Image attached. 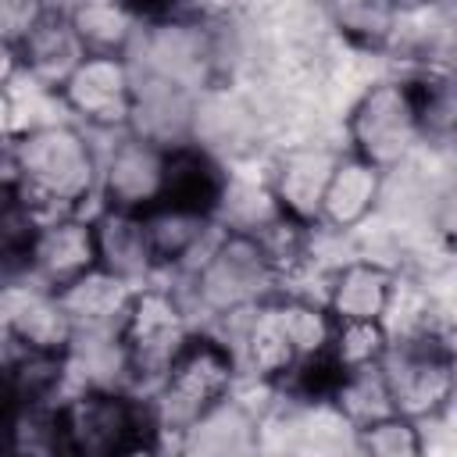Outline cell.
<instances>
[{"label":"cell","mask_w":457,"mask_h":457,"mask_svg":"<svg viewBox=\"0 0 457 457\" xmlns=\"http://www.w3.org/2000/svg\"><path fill=\"white\" fill-rule=\"evenodd\" d=\"M50 11H54V0H0V39L18 46Z\"/></svg>","instance_id":"obj_29"},{"label":"cell","mask_w":457,"mask_h":457,"mask_svg":"<svg viewBox=\"0 0 457 457\" xmlns=\"http://www.w3.org/2000/svg\"><path fill=\"white\" fill-rule=\"evenodd\" d=\"M64 18L82 39L86 54H125L143 32V14L132 0H64Z\"/></svg>","instance_id":"obj_21"},{"label":"cell","mask_w":457,"mask_h":457,"mask_svg":"<svg viewBox=\"0 0 457 457\" xmlns=\"http://www.w3.org/2000/svg\"><path fill=\"white\" fill-rule=\"evenodd\" d=\"M214 221L228 232H246V236H261L268 225H275L282 218L275 193L264 179L243 175V171H221V186L211 207Z\"/></svg>","instance_id":"obj_23"},{"label":"cell","mask_w":457,"mask_h":457,"mask_svg":"<svg viewBox=\"0 0 457 457\" xmlns=\"http://www.w3.org/2000/svg\"><path fill=\"white\" fill-rule=\"evenodd\" d=\"M104 139L107 143H100V175H96L100 207L132 211V214L157 207L168 193L171 150L129 129L107 132Z\"/></svg>","instance_id":"obj_8"},{"label":"cell","mask_w":457,"mask_h":457,"mask_svg":"<svg viewBox=\"0 0 457 457\" xmlns=\"http://www.w3.org/2000/svg\"><path fill=\"white\" fill-rule=\"evenodd\" d=\"M414 4H439V0H400V7H414Z\"/></svg>","instance_id":"obj_32"},{"label":"cell","mask_w":457,"mask_h":457,"mask_svg":"<svg viewBox=\"0 0 457 457\" xmlns=\"http://www.w3.org/2000/svg\"><path fill=\"white\" fill-rule=\"evenodd\" d=\"M18 136V121H14V100L11 89L0 86V143H11Z\"/></svg>","instance_id":"obj_30"},{"label":"cell","mask_w":457,"mask_h":457,"mask_svg":"<svg viewBox=\"0 0 457 457\" xmlns=\"http://www.w3.org/2000/svg\"><path fill=\"white\" fill-rule=\"evenodd\" d=\"M396 271L375 257H350L328 271L325 307L336 321H382Z\"/></svg>","instance_id":"obj_18"},{"label":"cell","mask_w":457,"mask_h":457,"mask_svg":"<svg viewBox=\"0 0 457 457\" xmlns=\"http://www.w3.org/2000/svg\"><path fill=\"white\" fill-rule=\"evenodd\" d=\"M386 343H389V332H386L382 321H336L328 361L339 371L361 368V364H375L382 357Z\"/></svg>","instance_id":"obj_28"},{"label":"cell","mask_w":457,"mask_h":457,"mask_svg":"<svg viewBox=\"0 0 457 457\" xmlns=\"http://www.w3.org/2000/svg\"><path fill=\"white\" fill-rule=\"evenodd\" d=\"M132 289L136 286H129L125 278L104 268H89L68 286H61L57 300L71 321V336L75 332H118L125 307L132 300Z\"/></svg>","instance_id":"obj_19"},{"label":"cell","mask_w":457,"mask_h":457,"mask_svg":"<svg viewBox=\"0 0 457 457\" xmlns=\"http://www.w3.org/2000/svg\"><path fill=\"white\" fill-rule=\"evenodd\" d=\"M236 378H239V364L232 350L211 328L196 325L179 346V353L171 357V364L164 368L161 382L146 393L157 432H161V446L168 436H171V446H179L182 432L218 400H225Z\"/></svg>","instance_id":"obj_3"},{"label":"cell","mask_w":457,"mask_h":457,"mask_svg":"<svg viewBox=\"0 0 457 457\" xmlns=\"http://www.w3.org/2000/svg\"><path fill=\"white\" fill-rule=\"evenodd\" d=\"M57 436L64 453H139L161 446L150 396L136 389H68L57 400Z\"/></svg>","instance_id":"obj_4"},{"label":"cell","mask_w":457,"mask_h":457,"mask_svg":"<svg viewBox=\"0 0 457 457\" xmlns=\"http://www.w3.org/2000/svg\"><path fill=\"white\" fill-rule=\"evenodd\" d=\"M214 32L196 21V18H182V14H168L161 21L143 25L136 46L129 50V61L136 71H150L161 79H171L179 86H189L196 93L207 89L211 71H214Z\"/></svg>","instance_id":"obj_10"},{"label":"cell","mask_w":457,"mask_h":457,"mask_svg":"<svg viewBox=\"0 0 457 457\" xmlns=\"http://www.w3.org/2000/svg\"><path fill=\"white\" fill-rule=\"evenodd\" d=\"M168 282H175L171 289L196 325L278 296V268L261 239L228 228H221L189 268L168 275Z\"/></svg>","instance_id":"obj_2"},{"label":"cell","mask_w":457,"mask_h":457,"mask_svg":"<svg viewBox=\"0 0 457 457\" xmlns=\"http://www.w3.org/2000/svg\"><path fill=\"white\" fill-rule=\"evenodd\" d=\"M261 432V414L236 393L218 400L211 411H204L179 439V450L189 453H232V450H253Z\"/></svg>","instance_id":"obj_22"},{"label":"cell","mask_w":457,"mask_h":457,"mask_svg":"<svg viewBox=\"0 0 457 457\" xmlns=\"http://www.w3.org/2000/svg\"><path fill=\"white\" fill-rule=\"evenodd\" d=\"M328 400L336 403V411H339L353 428L393 414L389 386H386V378H382L378 361H375V364H361V368L339 371L336 382H332V389H328Z\"/></svg>","instance_id":"obj_25"},{"label":"cell","mask_w":457,"mask_h":457,"mask_svg":"<svg viewBox=\"0 0 457 457\" xmlns=\"http://www.w3.org/2000/svg\"><path fill=\"white\" fill-rule=\"evenodd\" d=\"M0 332L36 353H61L71 343V321L57 300V289L29 278L25 271L0 278Z\"/></svg>","instance_id":"obj_11"},{"label":"cell","mask_w":457,"mask_h":457,"mask_svg":"<svg viewBox=\"0 0 457 457\" xmlns=\"http://www.w3.org/2000/svg\"><path fill=\"white\" fill-rule=\"evenodd\" d=\"M89 268H96V236L89 211H64L36 221L21 268L29 278L61 289Z\"/></svg>","instance_id":"obj_12"},{"label":"cell","mask_w":457,"mask_h":457,"mask_svg":"<svg viewBox=\"0 0 457 457\" xmlns=\"http://www.w3.org/2000/svg\"><path fill=\"white\" fill-rule=\"evenodd\" d=\"M86 57L82 39L75 36L64 11H50L39 18V25L18 43V64L21 75L36 79L39 86L61 89L64 79L75 71V64Z\"/></svg>","instance_id":"obj_20"},{"label":"cell","mask_w":457,"mask_h":457,"mask_svg":"<svg viewBox=\"0 0 457 457\" xmlns=\"http://www.w3.org/2000/svg\"><path fill=\"white\" fill-rule=\"evenodd\" d=\"M143 225H146L150 250H154L161 275H175V271L189 268L211 246V239L221 232V225L214 221L211 211L186 207L175 200H161L157 207L143 211Z\"/></svg>","instance_id":"obj_16"},{"label":"cell","mask_w":457,"mask_h":457,"mask_svg":"<svg viewBox=\"0 0 457 457\" xmlns=\"http://www.w3.org/2000/svg\"><path fill=\"white\" fill-rule=\"evenodd\" d=\"M132 86L136 71L125 54H86L57 93L71 121L96 136H107L129 129Z\"/></svg>","instance_id":"obj_9"},{"label":"cell","mask_w":457,"mask_h":457,"mask_svg":"<svg viewBox=\"0 0 457 457\" xmlns=\"http://www.w3.org/2000/svg\"><path fill=\"white\" fill-rule=\"evenodd\" d=\"M325 18L350 46L382 54L396 29L400 0H325Z\"/></svg>","instance_id":"obj_24"},{"label":"cell","mask_w":457,"mask_h":457,"mask_svg":"<svg viewBox=\"0 0 457 457\" xmlns=\"http://www.w3.org/2000/svg\"><path fill=\"white\" fill-rule=\"evenodd\" d=\"M382 200H386V171L350 150H339L325 196H321L318 228L353 232L378 211Z\"/></svg>","instance_id":"obj_15"},{"label":"cell","mask_w":457,"mask_h":457,"mask_svg":"<svg viewBox=\"0 0 457 457\" xmlns=\"http://www.w3.org/2000/svg\"><path fill=\"white\" fill-rule=\"evenodd\" d=\"M353 450L371 457H421L425 453V428L407 414H386L353 428Z\"/></svg>","instance_id":"obj_27"},{"label":"cell","mask_w":457,"mask_h":457,"mask_svg":"<svg viewBox=\"0 0 457 457\" xmlns=\"http://www.w3.org/2000/svg\"><path fill=\"white\" fill-rule=\"evenodd\" d=\"M346 139L350 154L364 157L386 175L400 171L425 146L411 79H382L364 86L346 111Z\"/></svg>","instance_id":"obj_6"},{"label":"cell","mask_w":457,"mask_h":457,"mask_svg":"<svg viewBox=\"0 0 457 457\" xmlns=\"http://www.w3.org/2000/svg\"><path fill=\"white\" fill-rule=\"evenodd\" d=\"M339 150L325 143H296L286 146L268 171V186L275 193L278 211L307 228H318L321 218V196L328 186V175L336 168Z\"/></svg>","instance_id":"obj_13"},{"label":"cell","mask_w":457,"mask_h":457,"mask_svg":"<svg viewBox=\"0 0 457 457\" xmlns=\"http://www.w3.org/2000/svg\"><path fill=\"white\" fill-rule=\"evenodd\" d=\"M93 236H96V268L125 278L129 286H143V282L161 278L143 214L96 207L93 211Z\"/></svg>","instance_id":"obj_17"},{"label":"cell","mask_w":457,"mask_h":457,"mask_svg":"<svg viewBox=\"0 0 457 457\" xmlns=\"http://www.w3.org/2000/svg\"><path fill=\"white\" fill-rule=\"evenodd\" d=\"M21 71V64H18V46L14 43H7V39H0V86H11V79Z\"/></svg>","instance_id":"obj_31"},{"label":"cell","mask_w":457,"mask_h":457,"mask_svg":"<svg viewBox=\"0 0 457 457\" xmlns=\"http://www.w3.org/2000/svg\"><path fill=\"white\" fill-rule=\"evenodd\" d=\"M378 368L389 386V400L396 414H407L414 421L450 414L457 371H453V343L443 325L407 336H389Z\"/></svg>","instance_id":"obj_5"},{"label":"cell","mask_w":457,"mask_h":457,"mask_svg":"<svg viewBox=\"0 0 457 457\" xmlns=\"http://www.w3.org/2000/svg\"><path fill=\"white\" fill-rule=\"evenodd\" d=\"M275 303H278V318L289 336V346L296 353V368L328 357L332 332H336V318L328 314V307L303 296H275Z\"/></svg>","instance_id":"obj_26"},{"label":"cell","mask_w":457,"mask_h":457,"mask_svg":"<svg viewBox=\"0 0 457 457\" xmlns=\"http://www.w3.org/2000/svg\"><path fill=\"white\" fill-rule=\"evenodd\" d=\"M196 96L200 93L189 89V86H179V82L150 75V71H136L129 132H136V136H143L150 143H161L168 150L193 143Z\"/></svg>","instance_id":"obj_14"},{"label":"cell","mask_w":457,"mask_h":457,"mask_svg":"<svg viewBox=\"0 0 457 457\" xmlns=\"http://www.w3.org/2000/svg\"><path fill=\"white\" fill-rule=\"evenodd\" d=\"M193 328H196V321L189 318V311L179 300V293L171 289V282L164 286L161 278H154V282H143L132 289L118 339L125 346L136 393H150L161 382L164 368L171 364V357L179 353V346L186 343V336Z\"/></svg>","instance_id":"obj_7"},{"label":"cell","mask_w":457,"mask_h":457,"mask_svg":"<svg viewBox=\"0 0 457 457\" xmlns=\"http://www.w3.org/2000/svg\"><path fill=\"white\" fill-rule=\"evenodd\" d=\"M18 193L32 218H54L64 211H86L96 200L100 136L71 118L25 129L11 139Z\"/></svg>","instance_id":"obj_1"}]
</instances>
